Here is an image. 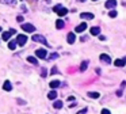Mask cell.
I'll return each instance as SVG.
<instances>
[{"instance_id":"6da1fadb","label":"cell","mask_w":126,"mask_h":114,"mask_svg":"<svg viewBox=\"0 0 126 114\" xmlns=\"http://www.w3.org/2000/svg\"><path fill=\"white\" fill-rule=\"evenodd\" d=\"M31 39H33L34 42H41V44H43V45H46V46L49 45L48 41H46V38L42 37V35H39V34H34L33 37H31Z\"/></svg>"},{"instance_id":"7a4b0ae2","label":"cell","mask_w":126,"mask_h":114,"mask_svg":"<svg viewBox=\"0 0 126 114\" xmlns=\"http://www.w3.org/2000/svg\"><path fill=\"white\" fill-rule=\"evenodd\" d=\"M27 42V37L26 35H23V34H19L18 37H16V44L19 46H23L24 44Z\"/></svg>"},{"instance_id":"3957f363","label":"cell","mask_w":126,"mask_h":114,"mask_svg":"<svg viewBox=\"0 0 126 114\" xmlns=\"http://www.w3.org/2000/svg\"><path fill=\"white\" fill-rule=\"evenodd\" d=\"M22 29L24 31H27V33H34V31H35V27L33 26V25H30V23H23Z\"/></svg>"},{"instance_id":"277c9868","label":"cell","mask_w":126,"mask_h":114,"mask_svg":"<svg viewBox=\"0 0 126 114\" xmlns=\"http://www.w3.org/2000/svg\"><path fill=\"white\" fill-rule=\"evenodd\" d=\"M35 56L38 58H46L48 57V52L45 49H38V50H35Z\"/></svg>"},{"instance_id":"5b68a950","label":"cell","mask_w":126,"mask_h":114,"mask_svg":"<svg viewBox=\"0 0 126 114\" xmlns=\"http://www.w3.org/2000/svg\"><path fill=\"white\" fill-rule=\"evenodd\" d=\"M99 58H100L102 61H104V63H107V64H110V63H111V57L108 56V54H104V53H102V54L99 56Z\"/></svg>"},{"instance_id":"8992f818","label":"cell","mask_w":126,"mask_h":114,"mask_svg":"<svg viewBox=\"0 0 126 114\" xmlns=\"http://www.w3.org/2000/svg\"><path fill=\"white\" fill-rule=\"evenodd\" d=\"M104 6H106V8H108V10H111V8H114L115 6H117V1H115V0H107V1H106V4H104Z\"/></svg>"},{"instance_id":"52a82bcc","label":"cell","mask_w":126,"mask_h":114,"mask_svg":"<svg viewBox=\"0 0 126 114\" xmlns=\"http://www.w3.org/2000/svg\"><path fill=\"white\" fill-rule=\"evenodd\" d=\"M80 18L81 19H94V14H91V12H81Z\"/></svg>"},{"instance_id":"ba28073f","label":"cell","mask_w":126,"mask_h":114,"mask_svg":"<svg viewBox=\"0 0 126 114\" xmlns=\"http://www.w3.org/2000/svg\"><path fill=\"white\" fill-rule=\"evenodd\" d=\"M85 29H87V23L83 22V23H80V25H79V26L76 27V31H77V33H83V31L85 30Z\"/></svg>"},{"instance_id":"9c48e42d","label":"cell","mask_w":126,"mask_h":114,"mask_svg":"<svg viewBox=\"0 0 126 114\" xmlns=\"http://www.w3.org/2000/svg\"><path fill=\"white\" fill-rule=\"evenodd\" d=\"M75 41H76V35H75V33H69L68 34V44H75Z\"/></svg>"},{"instance_id":"30bf717a","label":"cell","mask_w":126,"mask_h":114,"mask_svg":"<svg viewBox=\"0 0 126 114\" xmlns=\"http://www.w3.org/2000/svg\"><path fill=\"white\" fill-rule=\"evenodd\" d=\"M3 88L6 90V91H11V90H12V86H11V83H10L8 80H6V82H4V84H3Z\"/></svg>"},{"instance_id":"8fae6325","label":"cell","mask_w":126,"mask_h":114,"mask_svg":"<svg viewBox=\"0 0 126 114\" xmlns=\"http://www.w3.org/2000/svg\"><path fill=\"white\" fill-rule=\"evenodd\" d=\"M90 33H91L92 35H98L100 33V27H91V29H90Z\"/></svg>"},{"instance_id":"7c38bea8","label":"cell","mask_w":126,"mask_h":114,"mask_svg":"<svg viewBox=\"0 0 126 114\" xmlns=\"http://www.w3.org/2000/svg\"><path fill=\"white\" fill-rule=\"evenodd\" d=\"M27 61H29V63H31V64H34V65H38V60H37V57L29 56V57H27Z\"/></svg>"},{"instance_id":"4fadbf2b","label":"cell","mask_w":126,"mask_h":114,"mask_svg":"<svg viewBox=\"0 0 126 114\" xmlns=\"http://www.w3.org/2000/svg\"><path fill=\"white\" fill-rule=\"evenodd\" d=\"M60 84H61V83H60L58 80H53V82H50V84H49V86H50V87H52V88L54 90V88H57L58 86H60Z\"/></svg>"},{"instance_id":"5bb4252c","label":"cell","mask_w":126,"mask_h":114,"mask_svg":"<svg viewBox=\"0 0 126 114\" xmlns=\"http://www.w3.org/2000/svg\"><path fill=\"white\" fill-rule=\"evenodd\" d=\"M64 26H65V23H64L62 19H58L57 22H56V27H57V29H62Z\"/></svg>"},{"instance_id":"9a60e30c","label":"cell","mask_w":126,"mask_h":114,"mask_svg":"<svg viewBox=\"0 0 126 114\" xmlns=\"http://www.w3.org/2000/svg\"><path fill=\"white\" fill-rule=\"evenodd\" d=\"M8 48L11 50H15L16 49V41H8Z\"/></svg>"},{"instance_id":"2e32d148","label":"cell","mask_w":126,"mask_h":114,"mask_svg":"<svg viewBox=\"0 0 126 114\" xmlns=\"http://www.w3.org/2000/svg\"><path fill=\"white\" fill-rule=\"evenodd\" d=\"M48 98L52 99V101H53V99H56V98H57V92L54 91V90H53V91H50L49 94H48Z\"/></svg>"},{"instance_id":"e0dca14e","label":"cell","mask_w":126,"mask_h":114,"mask_svg":"<svg viewBox=\"0 0 126 114\" xmlns=\"http://www.w3.org/2000/svg\"><path fill=\"white\" fill-rule=\"evenodd\" d=\"M11 35H12L11 31H6V33H3V39H4V41H8Z\"/></svg>"},{"instance_id":"ac0fdd59","label":"cell","mask_w":126,"mask_h":114,"mask_svg":"<svg viewBox=\"0 0 126 114\" xmlns=\"http://www.w3.org/2000/svg\"><path fill=\"white\" fill-rule=\"evenodd\" d=\"M114 64L117 65V67H123V65H125V60H121V58H118V60L114 61Z\"/></svg>"},{"instance_id":"d6986e66","label":"cell","mask_w":126,"mask_h":114,"mask_svg":"<svg viewBox=\"0 0 126 114\" xmlns=\"http://www.w3.org/2000/svg\"><path fill=\"white\" fill-rule=\"evenodd\" d=\"M0 3H3V4H11V6H15L16 1L15 0H0Z\"/></svg>"},{"instance_id":"ffe728a7","label":"cell","mask_w":126,"mask_h":114,"mask_svg":"<svg viewBox=\"0 0 126 114\" xmlns=\"http://www.w3.org/2000/svg\"><path fill=\"white\" fill-rule=\"evenodd\" d=\"M88 96L92 98V99H98L100 95H99V92H88Z\"/></svg>"},{"instance_id":"44dd1931","label":"cell","mask_w":126,"mask_h":114,"mask_svg":"<svg viewBox=\"0 0 126 114\" xmlns=\"http://www.w3.org/2000/svg\"><path fill=\"white\" fill-rule=\"evenodd\" d=\"M57 14H58L60 16H64V15H66V14H68V10H66L65 7H62L61 10H60V11L57 12Z\"/></svg>"},{"instance_id":"7402d4cb","label":"cell","mask_w":126,"mask_h":114,"mask_svg":"<svg viewBox=\"0 0 126 114\" xmlns=\"http://www.w3.org/2000/svg\"><path fill=\"white\" fill-rule=\"evenodd\" d=\"M53 107L54 109H61L62 107V102L61 101H56V102L53 103Z\"/></svg>"},{"instance_id":"603a6c76","label":"cell","mask_w":126,"mask_h":114,"mask_svg":"<svg viewBox=\"0 0 126 114\" xmlns=\"http://www.w3.org/2000/svg\"><path fill=\"white\" fill-rule=\"evenodd\" d=\"M87 67H88V61H83L81 65H80V71H81V72H84V71L87 69Z\"/></svg>"},{"instance_id":"cb8c5ba5","label":"cell","mask_w":126,"mask_h":114,"mask_svg":"<svg viewBox=\"0 0 126 114\" xmlns=\"http://www.w3.org/2000/svg\"><path fill=\"white\" fill-rule=\"evenodd\" d=\"M108 16H110V18H115V16H117V11H114V10H111V11L108 12Z\"/></svg>"},{"instance_id":"d4e9b609","label":"cell","mask_w":126,"mask_h":114,"mask_svg":"<svg viewBox=\"0 0 126 114\" xmlns=\"http://www.w3.org/2000/svg\"><path fill=\"white\" fill-rule=\"evenodd\" d=\"M62 8V6L61 4H57V6H54V8H53V11H56V12H58Z\"/></svg>"},{"instance_id":"484cf974","label":"cell","mask_w":126,"mask_h":114,"mask_svg":"<svg viewBox=\"0 0 126 114\" xmlns=\"http://www.w3.org/2000/svg\"><path fill=\"white\" fill-rule=\"evenodd\" d=\"M57 57H58V54H57V53H53L52 56L49 57V58H50V60H54V58H57Z\"/></svg>"},{"instance_id":"4316f807","label":"cell","mask_w":126,"mask_h":114,"mask_svg":"<svg viewBox=\"0 0 126 114\" xmlns=\"http://www.w3.org/2000/svg\"><path fill=\"white\" fill-rule=\"evenodd\" d=\"M102 114H111V113H110L108 109H103V110H102Z\"/></svg>"},{"instance_id":"83f0119b","label":"cell","mask_w":126,"mask_h":114,"mask_svg":"<svg viewBox=\"0 0 126 114\" xmlns=\"http://www.w3.org/2000/svg\"><path fill=\"white\" fill-rule=\"evenodd\" d=\"M85 113H87V109H83V110L77 111V114H85Z\"/></svg>"},{"instance_id":"f1b7e54d","label":"cell","mask_w":126,"mask_h":114,"mask_svg":"<svg viewBox=\"0 0 126 114\" xmlns=\"http://www.w3.org/2000/svg\"><path fill=\"white\" fill-rule=\"evenodd\" d=\"M45 76H46V69L42 68V77H45Z\"/></svg>"},{"instance_id":"f546056e","label":"cell","mask_w":126,"mask_h":114,"mask_svg":"<svg viewBox=\"0 0 126 114\" xmlns=\"http://www.w3.org/2000/svg\"><path fill=\"white\" fill-rule=\"evenodd\" d=\"M16 20H18V22H23V16H18V18H16Z\"/></svg>"},{"instance_id":"4dcf8cb0","label":"cell","mask_w":126,"mask_h":114,"mask_svg":"<svg viewBox=\"0 0 126 114\" xmlns=\"http://www.w3.org/2000/svg\"><path fill=\"white\" fill-rule=\"evenodd\" d=\"M57 72H58V71H57V68H56V67H54V68L52 69V73H57Z\"/></svg>"},{"instance_id":"1f68e13d","label":"cell","mask_w":126,"mask_h":114,"mask_svg":"<svg viewBox=\"0 0 126 114\" xmlns=\"http://www.w3.org/2000/svg\"><path fill=\"white\" fill-rule=\"evenodd\" d=\"M79 1H85V0H79Z\"/></svg>"},{"instance_id":"d6a6232c","label":"cell","mask_w":126,"mask_h":114,"mask_svg":"<svg viewBox=\"0 0 126 114\" xmlns=\"http://www.w3.org/2000/svg\"><path fill=\"white\" fill-rule=\"evenodd\" d=\"M92 1H98V0H92Z\"/></svg>"},{"instance_id":"836d02e7","label":"cell","mask_w":126,"mask_h":114,"mask_svg":"<svg viewBox=\"0 0 126 114\" xmlns=\"http://www.w3.org/2000/svg\"><path fill=\"white\" fill-rule=\"evenodd\" d=\"M0 33H1V27H0Z\"/></svg>"}]
</instances>
